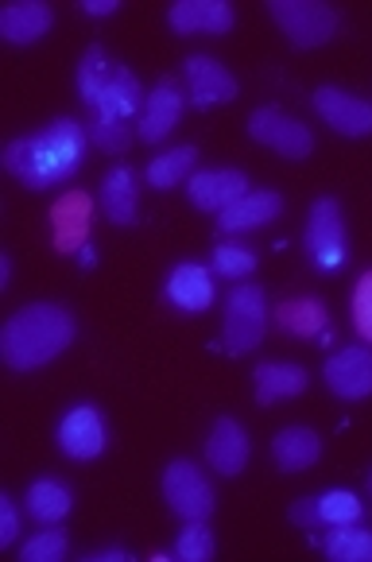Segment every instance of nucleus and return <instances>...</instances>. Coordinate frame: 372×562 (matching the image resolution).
<instances>
[{
  "label": "nucleus",
  "instance_id": "nucleus-31",
  "mask_svg": "<svg viewBox=\"0 0 372 562\" xmlns=\"http://www.w3.org/2000/svg\"><path fill=\"white\" fill-rule=\"evenodd\" d=\"M20 559L24 562H63L67 559V536L63 531H40L20 547Z\"/></svg>",
  "mask_w": 372,
  "mask_h": 562
},
{
  "label": "nucleus",
  "instance_id": "nucleus-1",
  "mask_svg": "<svg viewBox=\"0 0 372 562\" xmlns=\"http://www.w3.org/2000/svg\"><path fill=\"white\" fill-rule=\"evenodd\" d=\"M86 140L90 133L70 116L50 121L40 136H20L4 148V171L16 175L27 191H50L78 171Z\"/></svg>",
  "mask_w": 372,
  "mask_h": 562
},
{
  "label": "nucleus",
  "instance_id": "nucleus-7",
  "mask_svg": "<svg viewBox=\"0 0 372 562\" xmlns=\"http://www.w3.org/2000/svg\"><path fill=\"white\" fill-rule=\"evenodd\" d=\"M245 128L252 140L280 151L283 159H306L311 151H315V133H311L303 121H295V116L283 113V109H275V105L252 109Z\"/></svg>",
  "mask_w": 372,
  "mask_h": 562
},
{
  "label": "nucleus",
  "instance_id": "nucleus-3",
  "mask_svg": "<svg viewBox=\"0 0 372 562\" xmlns=\"http://www.w3.org/2000/svg\"><path fill=\"white\" fill-rule=\"evenodd\" d=\"M78 93L105 121H128L144 109L140 78L124 63H113L101 47H90L78 67Z\"/></svg>",
  "mask_w": 372,
  "mask_h": 562
},
{
  "label": "nucleus",
  "instance_id": "nucleus-15",
  "mask_svg": "<svg viewBox=\"0 0 372 562\" xmlns=\"http://www.w3.org/2000/svg\"><path fill=\"white\" fill-rule=\"evenodd\" d=\"M187 194L199 210H210V214H222L233 202H240L248 194V175L237 171V167H217V171H199L187 182Z\"/></svg>",
  "mask_w": 372,
  "mask_h": 562
},
{
  "label": "nucleus",
  "instance_id": "nucleus-33",
  "mask_svg": "<svg viewBox=\"0 0 372 562\" xmlns=\"http://www.w3.org/2000/svg\"><path fill=\"white\" fill-rule=\"evenodd\" d=\"M199 16H202V35L233 32V4H225V0H199Z\"/></svg>",
  "mask_w": 372,
  "mask_h": 562
},
{
  "label": "nucleus",
  "instance_id": "nucleus-30",
  "mask_svg": "<svg viewBox=\"0 0 372 562\" xmlns=\"http://www.w3.org/2000/svg\"><path fill=\"white\" fill-rule=\"evenodd\" d=\"M257 268V252H248L240 245H217L214 248V272L225 280H245Z\"/></svg>",
  "mask_w": 372,
  "mask_h": 562
},
{
  "label": "nucleus",
  "instance_id": "nucleus-29",
  "mask_svg": "<svg viewBox=\"0 0 372 562\" xmlns=\"http://www.w3.org/2000/svg\"><path fill=\"white\" fill-rule=\"evenodd\" d=\"M90 140L105 156H124V151L133 148V128H128V121H105V116H98L90 128Z\"/></svg>",
  "mask_w": 372,
  "mask_h": 562
},
{
  "label": "nucleus",
  "instance_id": "nucleus-16",
  "mask_svg": "<svg viewBox=\"0 0 372 562\" xmlns=\"http://www.w3.org/2000/svg\"><path fill=\"white\" fill-rule=\"evenodd\" d=\"M248 454H252V442H248V430L240 427L237 419L222 415V419L210 427V439H206V462L214 473L222 477H237L240 470L248 465Z\"/></svg>",
  "mask_w": 372,
  "mask_h": 562
},
{
  "label": "nucleus",
  "instance_id": "nucleus-12",
  "mask_svg": "<svg viewBox=\"0 0 372 562\" xmlns=\"http://www.w3.org/2000/svg\"><path fill=\"white\" fill-rule=\"evenodd\" d=\"M58 447L63 454L78 458V462H90L105 450V419L93 404H78L63 415L58 423Z\"/></svg>",
  "mask_w": 372,
  "mask_h": 562
},
{
  "label": "nucleus",
  "instance_id": "nucleus-13",
  "mask_svg": "<svg viewBox=\"0 0 372 562\" xmlns=\"http://www.w3.org/2000/svg\"><path fill=\"white\" fill-rule=\"evenodd\" d=\"M326 389L338 400H364L372 396V349L349 346L341 353H334L323 369Z\"/></svg>",
  "mask_w": 372,
  "mask_h": 562
},
{
  "label": "nucleus",
  "instance_id": "nucleus-20",
  "mask_svg": "<svg viewBox=\"0 0 372 562\" xmlns=\"http://www.w3.org/2000/svg\"><path fill=\"white\" fill-rule=\"evenodd\" d=\"M252 384H257V404L272 407L275 400H295L306 392L311 376H306L303 364H288V361H264L252 372Z\"/></svg>",
  "mask_w": 372,
  "mask_h": 562
},
{
  "label": "nucleus",
  "instance_id": "nucleus-19",
  "mask_svg": "<svg viewBox=\"0 0 372 562\" xmlns=\"http://www.w3.org/2000/svg\"><path fill=\"white\" fill-rule=\"evenodd\" d=\"M283 214V199L275 191H248L240 202H233L229 210L217 214V229L222 233H248L260 225L275 222Z\"/></svg>",
  "mask_w": 372,
  "mask_h": 562
},
{
  "label": "nucleus",
  "instance_id": "nucleus-40",
  "mask_svg": "<svg viewBox=\"0 0 372 562\" xmlns=\"http://www.w3.org/2000/svg\"><path fill=\"white\" fill-rule=\"evenodd\" d=\"M369 496H372V473H369Z\"/></svg>",
  "mask_w": 372,
  "mask_h": 562
},
{
  "label": "nucleus",
  "instance_id": "nucleus-25",
  "mask_svg": "<svg viewBox=\"0 0 372 562\" xmlns=\"http://www.w3.org/2000/svg\"><path fill=\"white\" fill-rule=\"evenodd\" d=\"M199 164V148L194 144H179V148L164 151V156H156L148 164V182L156 187V191H171V187H179L187 175H191V167Z\"/></svg>",
  "mask_w": 372,
  "mask_h": 562
},
{
  "label": "nucleus",
  "instance_id": "nucleus-23",
  "mask_svg": "<svg viewBox=\"0 0 372 562\" xmlns=\"http://www.w3.org/2000/svg\"><path fill=\"white\" fill-rule=\"evenodd\" d=\"M326 323H330L326 303L311 295L288 299V303H280V311H275V326H280L283 334H291V338H315V334L326 330Z\"/></svg>",
  "mask_w": 372,
  "mask_h": 562
},
{
  "label": "nucleus",
  "instance_id": "nucleus-38",
  "mask_svg": "<svg viewBox=\"0 0 372 562\" xmlns=\"http://www.w3.org/2000/svg\"><path fill=\"white\" fill-rule=\"evenodd\" d=\"M116 9H121V0H86L82 4L86 16H113Z\"/></svg>",
  "mask_w": 372,
  "mask_h": 562
},
{
  "label": "nucleus",
  "instance_id": "nucleus-18",
  "mask_svg": "<svg viewBox=\"0 0 372 562\" xmlns=\"http://www.w3.org/2000/svg\"><path fill=\"white\" fill-rule=\"evenodd\" d=\"M167 299L187 315H202L214 306V276L202 265H179L167 276Z\"/></svg>",
  "mask_w": 372,
  "mask_h": 562
},
{
  "label": "nucleus",
  "instance_id": "nucleus-14",
  "mask_svg": "<svg viewBox=\"0 0 372 562\" xmlns=\"http://www.w3.org/2000/svg\"><path fill=\"white\" fill-rule=\"evenodd\" d=\"M182 105H187V98H182V90L174 86V78H164V82L144 98L140 121H136V136H140L144 144L167 140V136L174 133V124H179Z\"/></svg>",
  "mask_w": 372,
  "mask_h": 562
},
{
  "label": "nucleus",
  "instance_id": "nucleus-8",
  "mask_svg": "<svg viewBox=\"0 0 372 562\" xmlns=\"http://www.w3.org/2000/svg\"><path fill=\"white\" fill-rule=\"evenodd\" d=\"M306 248L323 268L346 265V214L338 199H318L306 214Z\"/></svg>",
  "mask_w": 372,
  "mask_h": 562
},
{
  "label": "nucleus",
  "instance_id": "nucleus-39",
  "mask_svg": "<svg viewBox=\"0 0 372 562\" xmlns=\"http://www.w3.org/2000/svg\"><path fill=\"white\" fill-rule=\"evenodd\" d=\"M9 276H12V260L0 257V288H9Z\"/></svg>",
  "mask_w": 372,
  "mask_h": 562
},
{
  "label": "nucleus",
  "instance_id": "nucleus-32",
  "mask_svg": "<svg viewBox=\"0 0 372 562\" xmlns=\"http://www.w3.org/2000/svg\"><path fill=\"white\" fill-rule=\"evenodd\" d=\"M353 326L364 341H372V268L353 288Z\"/></svg>",
  "mask_w": 372,
  "mask_h": 562
},
{
  "label": "nucleus",
  "instance_id": "nucleus-5",
  "mask_svg": "<svg viewBox=\"0 0 372 562\" xmlns=\"http://www.w3.org/2000/svg\"><path fill=\"white\" fill-rule=\"evenodd\" d=\"M268 330V299L264 288L257 283H240L225 299V326H222V346L229 353H248L264 341Z\"/></svg>",
  "mask_w": 372,
  "mask_h": 562
},
{
  "label": "nucleus",
  "instance_id": "nucleus-17",
  "mask_svg": "<svg viewBox=\"0 0 372 562\" xmlns=\"http://www.w3.org/2000/svg\"><path fill=\"white\" fill-rule=\"evenodd\" d=\"M55 24V12L43 0H12L9 9L0 12V35L12 43V47H32Z\"/></svg>",
  "mask_w": 372,
  "mask_h": 562
},
{
  "label": "nucleus",
  "instance_id": "nucleus-22",
  "mask_svg": "<svg viewBox=\"0 0 372 562\" xmlns=\"http://www.w3.org/2000/svg\"><path fill=\"white\" fill-rule=\"evenodd\" d=\"M272 458L283 473H303L323 458V439L311 427H283L272 439Z\"/></svg>",
  "mask_w": 372,
  "mask_h": 562
},
{
  "label": "nucleus",
  "instance_id": "nucleus-26",
  "mask_svg": "<svg viewBox=\"0 0 372 562\" xmlns=\"http://www.w3.org/2000/svg\"><path fill=\"white\" fill-rule=\"evenodd\" d=\"M323 551L334 562H372V531L357 524H338L334 531H326Z\"/></svg>",
  "mask_w": 372,
  "mask_h": 562
},
{
  "label": "nucleus",
  "instance_id": "nucleus-9",
  "mask_svg": "<svg viewBox=\"0 0 372 562\" xmlns=\"http://www.w3.org/2000/svg\"><path fill=\"white\" fill-rule=\"evenodd\" d=\"M315 109L338 136H349V140L372 136V105L357 98V93L338 90V86H318Z\"/></svg>",
  "mask_w": 372,
  "mask_h": 562
},
{
  "label": "nucleus",
  "instance_id": "nucleus-6",
  "mask_svg": "<svg viewBox=\"0 0 372 562\" xmlns=\"http://www.w3.org/2000/svg\"><path fill=\"white\" fill-rule=\"evenodd\" d=\"M164 501L182 520H210L217 508V496L210 488L206 473L191 458H174L164 470Z\"/></svg>",
  "mask_w": 372,
  "mask_h": 562
},
{
  "label": "nucleus",
  "instance_id": "nucleus-21",
  "mask_svg": "<svg viewBox=\"0 0 372 562\" xmlns=\"http://www.w3.org/2000/svg\"><path fill=\"white\" fill-rule=\"evenodd\" d=\"M101 214L113 225H133L140 214V187L133 167H113L101 182Z\"/></svg>",
  "mask_w": 372,
  "mask_h": 562
},
{
  "label": "nucleus",
  "instance_id": "nucleus-37",
  "mask_svg": "<svg viewBox=\"0 0 372 562\" xmlns=\"http://www.w3.org/2000/svg\"><path fill=\"white\" fill-rule=\"evenodd\" d=\"M136 554L124 551V547H109V551H98V554H86V562H133Z\"/></svg>",
  "mask_w": 372,
  "mask_h": 562
},
{
  "label": "nucleus",
  "instance_id": "nucleus-27",
  "mask_svg": "<svg viewBox=\"0 0 372 562\" xmlns=\"http://www.w3.org/2000/svg\"><path fill=\"white\" fill-rule=\"evenodd\" d=\"M217 551V539L210 531L206 520H187V528L179 531V543H174V554L182 562H210Z\"/></svg>",
  "mask_w": 372,
  "mask_h": 562
},
{
  "label": "nucleus",
  "instance_id": "nucleus-24",
  "mask_svg": "<svg viewBox=\"0 0 372 562\" xmlns=\"http://www.w3.org/2000/svg\"><path fill=\"white\" fill-rule=\"evenodd\" d=\"M27 513H32V520H40V524H58V520H67V513H70V488L63 485V481H55V477H43V481H32L27 485Z\"/></svg>",
  "mask_w": 372,
  "mask_h": 562
},
{
  "label": "nucleus",
  "instance_id": "nucleus-34",
  "mask_svg": "<svg viewBox=\"0 0 372 562\" xmlns=\"http://www.w3.org/2000/svg\"><path fill=\"white\" fill-rule=\"evenodd\" d=\"M167 24H171V32H179V35H199L202 32L199 0H179V4H171Z\"/></svg>",
  "mask_w": 372,
  "mask_h": 562
},
{
  "label": "nucleus",
  "instance_id": "nucleus-35",
  "mask_svg": "<svg viewBox=\"0 0 372 562\" xmlns=\"http://www.w3.org/2000/svg\"><path fill=\"white\" fill-rule=\"evenodd\" d=\"M20 539V516L12 496H0V547H12Z\"/></svg>",
  "mask_w": 372,
  "mask_h": 562
},
{
  "label": "nucleus",
  "instance_id": "nucleus-11",
  "mask_svg": "<svg viewBox=\"0 0 372 562\" xmlns=\"http://www.w3.org/2000/svg\"><path fill=\"white\" fill-rule=\"evenodd\" d=\"M182 75H187V90H191V101L199 109L229 105V101H237V93H240L237 78L210 55H191L187 63H182Z\"/></svg>",
  "mask_w": 372,
  "mask_h": 562
},
{
  "label": "nucleus",
  "instance_id": "nucleus-10",
  "mask_svg": "<svg viewBox=\"0 0 372 562\" xmlns=\"http://www.w3.org/2000/svg\"><path fill=\"white\" fill-rule=\"evenodd\" d=\"M93 222V199L86 191H67L63 199L50 206V240H55V252L70 257L86 245Z\"/></svg>",
  "mask_w": 372,
  "mask_h": 562
},
{
  "label": "nucleus",
  "instance_id": "nucleus-4",
  "mask_svg": "<svg viewBox=\"0 0 372 562\" xmlns=\"http://www.w3.org/2000/svg\"><path fill=\"white\" fill-rule=\"evenodd\" d=\"M280 32L291 40V47L315 50L338 35V12L326 0H272L268 4Z\"/></svg>",
  "mask_w": 372,
  "mask_h": 562
},
{
  "label": "nucleus",
  "instance_id": "nucleus-28",
  "mask_svg": "<svg viewBox=\"0 0 372 562\" xmlns=\"http://www.w3.org/2000/svg\"><path fill=\"white\" fill-rule=\"evenodd\" d=\"M361 501H357V493H349V488H330V493L318 496V520L326 524V528H338V524H357L361 520Z\"/></svg>",
  "mask_w": 372,
  "mask_h": 562
},
{
  "label": "nucleus",
  "instance_id": "nucleus-36",
  "mask_svg": "<svg viewBox=\"0 0 372 562\" xmlns=\"http://www.w3.org/2000/svg\"><path fill=\"white\" fill-rule=\"evenodd\" d=\"M291 520L298 524V528H318V501H311V496H303V501H295V508H291Z\"/></svg>",
  "mask_w": 372,
  "mask_h": 562
},
{
  "label": "nucleus",
  "instance_id": "nucleus-2",
  "mask_svg": "<svg viewBox=\"0 0 372 562\" xmlns=\"http://www.w3.org/2000/svg\"><path fill=\"white\" fill-rule=\"evenodd\" d=\"M75 315L58 303H27L0 330V357L12 372H32L50 364L75 346Z\"/></svg>",
  "mask_w": 372,
  "mask_h": 562
}]
</instances>
